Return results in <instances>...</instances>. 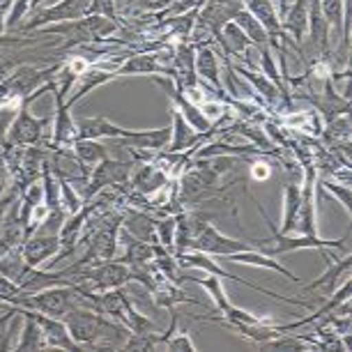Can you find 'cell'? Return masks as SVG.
I'll return each mask as SVG.
<instances>
[{
  "label": "cell",
  "instance_id": "6da1fadb",
  "mask_svg": "<svg viewBox=\"0 0 352 352\" xmlns=\"http://www.w3.org/2000/svg\"><path fill=\"white\" fill-rule=\"evenodd\" d=\"M56 88V81H46L44 85H39L35 92H30L28 97L21 99V106H19L16 118L12 120L8 136H5V143L10 145H46L49 141H44V129L49 127L51 118H32L30 116V104L35 102L39 95L49 92Z\"/></svg>",
  "mask_w": 352,
  "mask_h": 352
},
{
  "label": "cell",
  "instance_id": "7a4b0ae2",
  "mask_svg": "<svg viewBox=\"0 0 352 352\" xmlns=\"http://www.w3.org/2000/svg\"><path fill=\"white\" fill-rule=\"evenodd\" d=\"M256 203V208L258 212L265 217V221H267L270 226V230H272V235H274V240L276 244L274 247H265V244H256V249L258 251H263V254H267V256H285V254H290V251H300V249H334V251H341V254H348L350 247H348V235H343V237H338V240H322V237H318V235H302V232H288V235H283V232H278V228L274 226V221L267 217V212H265V208L258 201Z\"/></svg>",
  "mask_w": 352,
  "mask_h": 352
},
{
  "label": "cell",
  "instance_id": "3957f363",
  "mask_svg": "<svg viewBox=\"0 0 352 352\" xmlns=\"http://www.w3.org/2000/svg\"><path fill=\"white\" fill-rule=\"evenodd\" d=\"M76 290L74 285H53V288L39 290V292H25L19 300L16 307L21 309H32L39 314L63 318L67 311L76 307Z\"/></svg>",
  "mask_w": 352,
  "mask_h": 352
},
{
  "label": "cell",
  "instance_id": "277c9868",
  "mask_svg": "<svg viewBox=\"0 0 352 352\" xmlns=\"http://www.w3.org/2000/svg\"><path fill=\"white\" fill-rule=\"evenodd\" d=\"M134 166H136L134 159H129V162H120V159H111V157L102 159L99 164L92 166L88 184H85V191H83V201H88V198L99 194L102 189L127 184L131 173H134Z\"/></svg>",
  "mask_w": 352,
  "mask_h": 352
},
{
  "label": "cell",
  "instance_id": "5b68a950",
  "mask_svg": "<svg viewBox=\"0 0 352 352\" xmlns=\"http://www.w3.org/2000/svg\"><path fill=\"white\" fill-rule=\"evenodd\" d=\"M88 3L90 0H60L58 5L51 8H37L35 12H30V21H25L23 25H19L21 32H32L39 28H46L49 23H65V21H74V19L88 16Z\"/></svg>",
  "mask_w": 352,
  "mask_h": 352
},
{
  "label": "cell",
  "instance_id": "8992f818",
  "mask_svg": "<svg viewBox=\"0 0 352 352\" xmlns=\"http://www.w3.org/2000/svg\"><path fill=\"white\" fill-rule=\"evenodd\" d=\"M191 249L203 251V254L214 256V258H226L230 254H237V251L256 249V244L235 240V237H226L223 232H219L214 226L208 223L205 228L198 230V235L194 237V242H191Z\"/></svg>",
  "mask_w": 352,
  "mask_h": 352
},
{
  "label": "cell",
  "instance_id": "52a82bcc",
  "mask_svg": "<svg viewBox=\"0 0 352 352\" xmlns=\"http://www.w3.org/2000/svg\"><path fill=\"white\" fill-rule=\"evenodd\" d=\"M72 90L69 83H60V88H53L56 95V120H53V136L46 143V148H72V143L76 141V122L69 116V106L65 102L67 92Z\"/></svg>",
  "mask_w": 352,
  "mask_h": 352
},
{
  "label": "cell",
  "instance_id": "ba28073f",
  "mask_svg": "<svg viewBox=\"0 0 352 352\" xmlns=\"http://www.w3.org/2000/svg\"><path fill=\"white\" fill-rule=\"evenodd\" d=\"M46 162H49L53 175H56L58 180H67L72 184H88L92 168L85 166L81 159L74 155L72 148H49Z\"/></svg>",
  "mask_w": 352,
  "mask_h": 352
},
{
  "label": "cell",
  "instance_id": "9c48e42d",
  "mask_svg": "<svg viewBox=\"0 0 352 352\" xmlns=\"http://www.w3.org/2000/svg\"><path fill=\"white\" fill-rule=\"evenodd\" d=\"M320 254L327 258V270H324V274L318 276L316 281H311V283L304 285V292L320 290L322 292V300H327V297L345 281V278H350L352 256H350V251H348V254H343L341 258H329L327 249H320Z\"/></svg>",
  "mask_w": 352,
  "mask_h": 352
},
{
  "label": "cell",
  "instance_id": "30bf717a",
  "mask_svg": "<svg viewBox=\"0 0 352 352\" xmlns=\"http://www.w3.org/2000/svg\"><path fill=\"white\" fill-rule=\"evenodd\" d=\"M162 58H164V53H159V51L134 53V56H129L127 60L116 69V76H138V74H148V76L164 74V76H168L173 72V67L162 65Z\"/></svg>",
  "mask_w": 352,
  "mask_h": 352
},
{
  "label": "cell",
  "instance_id": "8fae6325",
  "mask_svg": "<svg viewBox=\"0 0 352 352\" xmlns=\"http://www.w3.org/2000/svg\"><path fill=\"white\" fill-rule=\"evenodd\" d=\"M314 184H316V166H307V175H304L302 187V203L297 212L295 230L302 235H318L316 232V203H314Z\"/></svg>",
  "mask_w": 352,
  "mask_h": 352
},
{
  "label": "cell",
  "instance_id": "7c38bea8",
  "mask_svg": "<svg viewBox=\"0 0 352 352\" xmlns=\"http://www.w3.org/2000/svg\"><path fill=\"white\" fill-rule=\"evenodd\" d=\"M170 180H173V177L164 168H159L157 164L145 162V164L138 166V168H134V173H131L129 187L134 189L136 194H143V196L150 198V196L159 194V191H162Z\"/></svg>",
  "mask_w": 352,
  "mask_h": 352
},
{
  "label": "cell",
  "instance_id": "4fadbf2b",
  "mask_svg": "<svg viewBox=\"0 0 352 352\" xmlns=\"http://www.w3.org/2000/svg\"><path fill=\"white\" fill-rule=\"evenodd\" d=\"M25 311H28V314L37 320L39 327H42L46 343H49V350H56V348L58 350H81L74 338L69 336V329H67V324L63 322V318H53V316L39 314V311H32V309H25Z\"/></svg>",
  "mask_w": 352,
  "mask_h": 352
},
{
  "label": "cell",
  "instance_id": "5bb4252c",
  "mask_svg": "<svg viewBox=\"0 0 352 352\" xmlns=\"http://www.w3.org/2000/svg\"><path fill=\"white\" fill-rule=\"evenodd\" d=\"M21 254L25 263L32 267H39L42 263L51 261L53 256L60 254V237L58 235H42V232H32L28 240L21 244Z\"/></svg>",
  "mask_w": 352,
  "mask_h": 352
},
{
  "label": "cell",
  "instance_id": "9a60e30c",
  "mask_svg": "<svg viewBox=\"0 0 352 352\" xmlns=\"http://www.w3.org/2000/svg\"><path fill=\"white\" fill-rule=\"evenodd\" d=\"M155 221H157V217L145 210H138V208L122 210V230L127 232L129 237H134V240L157 244Z\"/></svg>",
  "mask_w": 352,
  "mask_h": 352
},
{
  "label": "cell",
  "instance_id": "2e32d148",
  "mask_svg": "<svg viewBox=\"0 0 352 352\" xmlns=\"http://www.w3.org/2000/svg\"><path fill=\"white\" fill-rule=\"evenodd\" d=\"M170 116H173V129H170L168 152H191V157H194V150L201 145L205 134H201V131H196L191 127L177 109H173Z\"/></svg>",
  "mask_w": 352,
  "mask_h": 352
},
{
  "label": "cell",
  "instance_id": "e0dca14e",
  "mask_svg": "<svg viewBox=\"0 0 352 352\" xmlns=\"http://www.w3.org/2000/svg\"><path fill=\"white\" fill-rule=\"evenodd\" d=\"M247 10L258 19V23L263 25L265 32H267L270 42L274 44V49H278L281 44V37H283V30H281V23H278V16H276V10H274V3L272 0H247Z\"/></svg>",
  "mask_w": 352,
  "mask_h": 352
},
{
  "label": "cell",
  "instance_id": "ac0fdd59",
  "mask_svg": "<svg viewBox=\"0 0 352 352\" xmlns=\"http://www.w3.org/2000/svg\"><path fill=\"white\" fill-rule=\"evenodd\" d=\"M221 261H228V263H240V265H251V267H263V270H272V272H278V274L288 276V281L292 283H302L300 276H295L290 270H285L281 263L276 261L274 256H267L258 249H251V251H237V254H230L221 258Z\"/></svg>",
  "mask_w": 352,
  "mask_h": 352
},
{
  "label": "cell",
  "instance_id": "d6986e66",
  "mask_svg": "<svg viewBox=\"0 0 352 352\" xmlns=\"http://www.w3.org/2000/svg\"><path fill=\"white\" fill-rule=\"evenodd\" d=\"M196 76L201 78L203 83L212 85V90L217 92L219 99L228 102L223 95V85H221V78H219V65H217V56L210 46L205 44H198V51H196Z\"/></svg>",
  "mask_w": 352,
  "mask_h": 352
},
{
  "label": "cell",
  "instance_id": "ffe728a7",
  "mask_svg": "<svg viewBox=\"0 0 352 352\" xmlns=\"http://www.w3.org/2000/svg\"><path fill=\"white\" fill-rule=\"evenodd\" d=\"M23 244V223L21 214H19V198L12 203V208L5 212L3 223H0V247L5 251L21 247Z\"/></svg>",
  "mask_w": 352,
  "mask_h": 352
},
{
  "label": "cell",
  "instance_id": "44dd1931",
  "mask_svg": "<svg viewBox=\"0 0 352 352\" xmlns=\"http://www.w3.org/2000/svg\"><path fill=\"white\" fill-rule=\"evenodd\" d=\"M19 316L23 318V329H21V338L14 343V350H49L46 336L35 318L21 307H19Z\"/></svg>",
  "mask_w": 352,
  "mask_h": 352
},
{
  "label": "cell",
  "instance_id": "7402d4cb",
  "mask_svg": "<svg viewBox=\"0 0 352 352\" xmlns=\"http://www.w3.org/2000/svg\"><path fill=\"white\" fill-rule=\"evenodd\" d=\"M281 30H288L297 39V46L302 44V39L309 30V0H297L290 10H285Z\"/></svg>",
  "mask_w": 352,
  "mask_h": 352
},
{
  "label": "cell",
  "instance_id": "603a6c76",
  "mask_svg": "<svg viewBox=\"0 0 352 352\" xmlns=\"http://www.w3.org/2000/svg\"><path fill=\"white\" fill-rule=\"evenodd\" d=\"M113 78H118V76H116V72L102 69V67H97V65H92L90 69H85L83 74L76 78V81H78V88H76L74 95H72V99L67 102V106L72 109V106H74V104L78 102V99H83L90 90H95V88H99V85H104V83L113 81Z\"/></svg>",
  "mask_w": 352,
  "mask_h": 352
},
{
  "label": "cell",
  "instance_id": "cb8c5ba5",
  "mask_svg": "<svg viewBox=\"0 0 352 352\" xmlns=\"http://www.w3.org/2000/svg\"><path fill=\"white\" fill-rule=\"evenodd\" d=\"M300 203H302V187L297 182H288L283 191V219H281V230L283 235L295 230V221H297V212H300Z\"/></svg>",
  "mask_w": 352,
  "mask_h": 352
},
{
  "label": "cell",
  "instance_id": "d4e9b609",
  "mask_svg": "<svg viewBox=\"0 0 352 352\" xmlns=\"http://www.w3.org/2000/svg\"><path fill=\"white\" fill-rule=\"evenodd\" d=\"M72 150H74V155L81 159L85 166H90V168L102 162V159L109 157L106 145L99 143L97 138H78V141L72 143Z\"/></svg>",
  "mask_w": 352,
  "mask_h": 352
},
{
  "label": "cell",
  "instance_id": "484cf974",
  "mask_svg": "<svg viewBox=\"0 0 352 352\" xmlns=\"http://www.w3.org/2000/svg\"><path fill=\"white\" fill-rule=\"evenodd\" d=\"M237 25L242 28V32L247 35V39L251 44H256V46H270V37H267V32H265V28L261 23H258V19L251 14L249 10H242V12H237L235 19H232Z\"/></svg>",
  "mask_w": 352,
  "mask_h": 352
},
{
  "label": "cell",
  "instance_id": "4316f807",
  "mask_svg": "<svg viewBox=\"0 0 352 352\" xmlns=\"http://www.w3.org/2000/svg\"><path fill=\"white\" fill-rule=\"evenodd\" d=\"M184 281H196L198 285H203V288L210 292L212 300H214V311H217V314H223V311L230 307V300H228V295H226V290H223V278L212 276V274L208 278H196V276H187V274H184Z\"/></svg>",
  "mask_w": 352,
  "mask_h": 352
},
{
  "label": "cell",
  "instance_id": "83f0119b",
  "mask_svg": "<svg viewBox=\"0 0 352 352\" xmlns=\"http://www.w3.org/2000/svg\"><path fill=\"white\" fill-rule=\"evenodd\" d=\"M320 10L322 16L327 21L329 30L334 28V32L343 39V23H345V0H320Z\"/></svg>",
  "mask_w": 352,
  "mask_h": 352
},
{
  "label": "cell",
  "instance_id": "f1b7e54d",
  "mask_svg": "<svg viewBox=\"0 0 352 352\" xmlns=\"http://www.w3.org/2000/svg\"><path fill=\"white\" fill-rule=\"evenodd\" d=\"M175 223H177V214L157 217V221H155L157 244H162V247L173 251V254H175Z\"/></svg>",
  "mask_w": 352,
  "mask_h": 352
},
{
  "label": "cell",
  "instance_id": "f546056e",
  "mask_svg": "<svg viewBox=\"0 0 352 352\" xmlns=\"http://www.w3.org/2000/svg\"><path fill=\"white\" fill-rule=\"evenodd\" d=\"M19 316V307H12L8 304L5 307V314L0 316V350H14V343H12V336H14V318Z\"/></svg>",
  "mask_w": 352,
  "mask_h": 352
},
{
  "label": "cell",
  "instance_id": "4dcf8cb0",
  "mask_svg": "<svg viewBox=\"0 0 352 352\" xmlns=\"http://www.w3.org/2000/svg\"><path fill=\"white\" fill-rule=\"evenodd\" d=\"M60 182V205H63V210L67 212V214H76L78 210L83 208V196H78L76 194V189L72 187V182L67 180H58Z\"/></svg>",
  "mask_w": 352,
  "mask_h": 352
},
{
  "label": "cell",
  "instance_id": "1f68e13d",
  "mask_svg": "<svg viewBox=\"0 0 352 352\" xmlns=\"http://www.w3.org/2000/svg\"><path fill=\"white\" fill-rule=\"evenodd\" d=\"M285 124L290 127H297L302 131H309V134H320V120H318L316 113H295V116L285 118Z\"/></svg>",
  "mask_w": 352,
  "mask_h": 352
},
{
  "label": "cell",
  "instance_id": "d6a6232c",
  "mask_svg": "<svg viewBox=\"0 0 352 352\" xmlns=\"http://www.w3.org/2000/svg\"><path fill=\"white\" fill-rule=\"evenodd\" d=\"M324 191H329L331 196L338 198V203L343 205V210L348 212V217H352V194H350V184L338 182V180H327L322 184Z\"/></svg>",
  "mask_w": 352,
  "mask_h": 352
},
{
  "label": "cell",
  "instance_id": "836d02e7",
  "mask_svg": "<svg viewBox=\"0 0 352 352\" xmlns=\"http://www.w3.org/2000/svg\"><path fill=\"white\" fill-rule=\"evenodd\" d=\"M25 295V290H21L19 285L12 281V278L3 276L0 274V302L3 304H12V307H16L19 300Z\"/></svg>",
  "mask_w": 352,
  "mask_h": 352
},
{
  "label": "cell",
  "instance_id": "e575fe53",
  "mask_svg": "<svg viewBox=\"0 0 352 352\" xmlns=\"http://www.w3.org/2000/svg\"><path fill=\"white\" fill-rule=\"evenodd\" d=\"M237 72H240V74H242L244 78H249V81L254 83L256 88L261 90L263 95L267 97L272 104L276 102V97H278V90L274 88V83H272V81H267V78H263V76H254V72H249L247 67H237Z\"/></svg>",
  "mask_w": 352,
  "mask_h": 352
},
{
  "label": "cell",
  "instance_id": "d590c367",
  "mask_svg": "<svg viewBox=\"0 0 352 352\" xmlns=\"http://www.w3.org/2000/svg\"><path fill=\"white\" fill-rule=\"evenodd\" d=\"M88 14L104 16V19H111V21L120 23V16H118V10H116V0H90Z\"/></svg>",
  "mask_w": 352,
  "mask_h": 352
},
{
  "label": "cell",
  "instance_id": "8d00e7d4",
  "mask_svg": "<svg viewBox=\"0 0 352 352\" xmlns=\"http://www.w3.org/2000/svg\"><path fill=\"white\" fill-rule=\"evenodd\" d=\"M166 350H173V352H196V343L191 341L189 334H184V331H180V334H173L168 341H166Z\"/></svg>",
  "mask_w": 352,
  "mask_h": 352
},
{
  "label": "cell",
  "instance_id": "74e56055",
  "mask_svg": "<svg viewBox=\"0 0 352 352\" xmlns=\"http://www.w3.org/2000/svg\"><path fill=\"white\" fill-rule=\"evenodd\" d=\"M261 67H263L265 74L270 76V81H272V83H278V81H281V76H278V72H276V67H274V60H272V53H270L267 46H263Z\"/></svg>",
  "mask_w": 352,
  "mask_h": 352
},
{
  "label": "cell",
  "instance_id": "f35d334b",
  "mask_svg": "<svg viewBox=\"0 0 352 352\" xmlns=\"http://www.w3.org/2000/svg\"><path fill=\"white\" fill-rule=\"evenodd\" d=\"M10 189H12V173L8 166H5L3 157H0V196H5Z\"/></svg>",
  "mask_w": 352,
  "mask_h": 352
},
{
  "label": "cell",
  "instance_id": "ab89813d",
  "mask_svg": "<svg viewBox=\"0 0 352 352\" xmlns=\"http://www.w3.org/2000/svg\"><path fill=\"white\" fill-rule=\"evenodd\" d=\"M19 198V194L14 191V187H12L8 194L5 196H0V223H3V217H5V212H8L10 208H12V203H14Z\"/></svg>",
  "mask_w": 352,
  "mask_h": 352
},
{
  "label": "cell",
  "instance_id": "60d3db41",
  "mask_svg": "<svg viewBox=\"0 0 352 352\" xmlns=\"http://www.w3.org/2000/svg\"><path fill=\"white\" fill-rule=\"evenodd\" d=\"M267 175H270L267 164H254V177H256V180H265Z\"/></svg>",
  "mask_w": 352,
  "mask_h": 352
},
{
  "label": "cell",
  "instance_id": "b9f144b4",
  "mask_svg": "<svg viewBox=\"0 0 352 352\" xmlns=\"http://www.w3.org/2000/svg\"><path fill=\"white\" fill-rule=\"evenodd\" d=\"M285 3H288V0H281V14H285V10H288V5Z\"/></svg>",
  "mask_w": 352,
  "mask_h": 352
},
{
  "label": "cell",
  "instance_id": "7bdbcfd3",
  "mask_svg": "<svg viewBox=\"0 0 352 352\" xmlns=\"http://www.w3.org/2000/svg\"><path fill=\"white\" fill-rule=\"evenodd\" d=\"M3 254H5V249H3V247H0V258H3Z\"/></svg>",
  "mask_w": 352,
  "mask_h": 352
},
{
  "label": "cell",
  "instance_id": "ee69618b",
  "mask_svg": "<svg viewBox=\"0 0 352 352\" xmlns=\"http://www.w3.org/2000/svg\"><path fill=\"white\" fill-rule=\"evenodd\" d=\"M3 307H8V304H3V302H0V309H3Z\"/></svg>",
  "mask_w": 352,
  "mask_h": 352
}]
</instances>
